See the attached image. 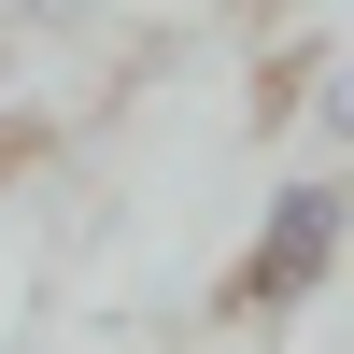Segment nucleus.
Wrapping results in <instances>:
<instances>
[{
    "mask_svg": "<svg viewBox=\"0 0 354 354\" xmlns=\"http://www.w3.org/2000/svg\"><path fill=\"white\" fill-rule=\"evenodd\" d=\"M326 255H340V185H326V170H298V185L270 198V227H255L241 283H255V298H298V283L326 270Z\"/></svg>",
    "mask_w": 354,
    "mask_h": 354,
    "instance_id": "1",
    "label": "nucleus"
},
{
    "mask_svg": "<svg viewBox=\"0 0 354 354\" xmlns=\"http://www.w3.org/2000/svg\"><path fill=\"white\" fill-rule=\"evenodd\" d=\"M326 128H354V71H340V85H326Z\"/></svg>",
    "mask_w": 354,
    "mask_h": 354,
    "instance_id": "2",
    "label": "nucleus"
},
{
    "mask_svg": "<svg viewBox=\"0 0 354 354\" xmlns=\"http://www.w3.org/2000/svg\"><path fill=\"white\" fill-rule=\"evenodd\" d=\"M43 15H85V0H43Z\"/></svg>",
    "mask_w": 354,
    "mask_h": 354,
    "instance_id": "3",
    "label": "nucleus"
}]
</instances>
